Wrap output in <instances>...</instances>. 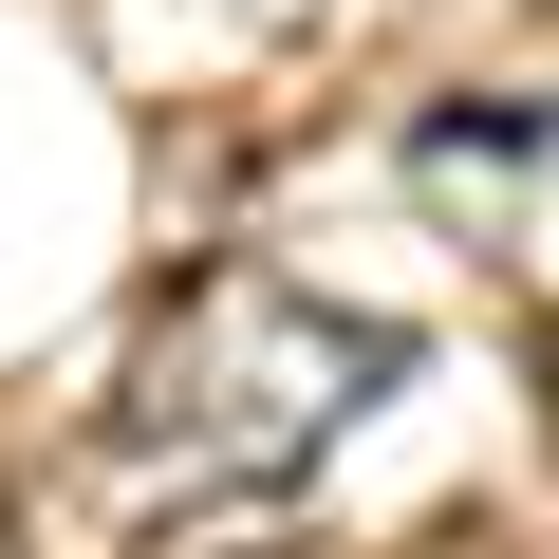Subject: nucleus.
Instances as JSON below:
<instances>
[{
    "mask_svg": "<svg viewBox=\"0 0 559 559\" xmlns=\"http://www.w3.org/2000/svg\"><path fill=\"white\" fill-rule=\"evenodd\" d=\"M411 187H429L503 280L559 299V94H522V112H429V131H411Z\"/></svg>",
    "mask_w": 559,
    "mask_h": 559,
    "instance_id": "2",
    "label": "nucleus"
},
{
    "mask_svg": "<svg viewBox=\"0 0 559 559\" xmlns=\"http://www.w3.org/2000/svg\"><path fill=\"white\" fill-rule=\"evenodd\" d=\"M392 373H411L392 318L299 299L280 261H224V280H187V299L150 318V355L112 392V448L168 466V485H280V466H318Z\"/></svg>",
    "mask_w": 559,
    "mask_h": 559,
    "instance_id": "1",
    "label": "nucleus"
}]
</instances>
